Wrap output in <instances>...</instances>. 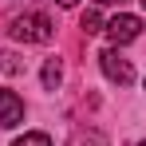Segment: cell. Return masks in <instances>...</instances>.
<instances>
[{"label":"cell","instance_id":"6da1fadb","mask_svg":"<svg viewBox=\"0 0 146 146\" xmlns=\"http://www.w3.org/2000/svg\"><path fill=\"white\" fill-rule=\"evenodd\" d=\"M12 36L20 44H48L55 36V24L48 20V12H24L12 20Z\"/></svg>","mask_w":146,"mask_h":146},{"label":"cell","instance_id":"7a4b0ae2","mask_svg":"<svg viewBox=\"0 0 146 146\" xmlns=\"http://www.w3.org/2000/svg\"><path fill=\"white\" fill-rule=\"evenodd\" d=\"M103 32L111 36V44L119 48V44H130V40H138L142 36V20L138 16H130V12H119V16H111L107 24H103Z\"/></svg>","mask_w":146,"mask_h":146},{"label":"cell","instance_id":"3957f363","mask_svg":"<svg viewBox=\"0 0 146 146\" xmlns=\"http://www.w3.org/2000/svg\"><path fill=\"white\" fill-rule=\"evenodd\" d=\"M99 67H103V75H107L111 83H122V87L134 79V67H130V59H126V55H119V48L99 51Z\"/></svg>","mask_w":146,"mask_h":146},{"label":"cell","instance_id":"277c9868","mask_svg":"<svg viewBox=\"0 0 146 146\" xmlns=\"http://www.w3.org/2000/svg\"><path fill=\"white\" fill-rule=\"evenodd\" d=\"M20 122H24V99L16 95V91H0V126L12 130Z\"/></svg>","mask_w":146,"mask_h":146},{"label":"cell","instance_id":"5b68a950","mask_svg":"<svg viewBox=\"0 0 146 146\" xmlns=\"http://www.w3.org/2000/svg\"><path fill=\"white\" fill-rule=\"evenodd\" d=\"M67 146H107V134L103 130H79V134H71Z\"/></svg>","mask_w":146,"mask_h":146},{"label":"cell","instance_id":"8992f818","mask_svg":"<svg viewBox=\"0 0 146 146\" xmlns=\"http://www.w3.org/2000/svg\"><path fill=\"white\" fill-rule=\"evenodd\" d=\"M59 79H63V63H59V59H48V63H44V87L55 91V87H59Z\"/></svg>","mask_w":146,"mask_h":146},{"label":"cell","instance_id":"52a82bcc","mask_svg":"<svg viewBox=\"0 0 146 146\" xmlns=\"http://www.w3.org/2000/svg\"><path fill=\"white\" fill-rule=\"evenodd\" d=\"M79 28H83L87 36L103 32V16H99V8H87V12H83V20H79Z\"/></svg>","mask_w":146,"mask_h":146},{"label":"cell","instance_id":"ba28073f","mask_svg":"<svg viewBox=\"0 0 146 146\" xmlns=\"http://www.w3.org/2000/svg\"><path fill=\"white\" fill-rule=\"evenodd\" d=\"M12 146H51V138L44 134V130H28L24 138H16Z\"/></svg>","mask_w":146,"mask_h":146},{"label":"cell","instance_id":"9c48e42d","mask_svg":"<svg viewBox=\"0 0 146 146\" xmlns=\"http://www.w3.org/2000/svg\"><path fill=\"white\" fill-rule=\"evenodd\" d=\"M0 67H4L8 75H16V71H20V59H16V55L8 51V55H0Z\"/></svg>","mask_w":146,"mask_h":146},{"label":"cell","instance_id":"30bf717a","mask_svg":"<svg viewBox=\"0 0 146 146\" xmlns=\"http://www.w3.org/2000/svg\"><path fill=\"white\" fill-rule=\"evenodd\" d=\"M55 4H59V8H75L79 0H55Z\"/></svg>","mask_w":146,"mask_h":146},{"label":"cell","instance_id":"8fae6325","mask_svg":"<svg viewBox=\"0 0 146 146\" xmlns=\"http://www.w3.org/2000/svg\"><path fill=\"white\" fill-rule=\"evenodd\" d=\"M95 4H122V0H95Z\"/></svg>","mask_w":146,"mask_h":146},{"label":"cell","instance_id":"7c38bea8","mask_svg":"<svg viewBox=\"0 0 146 146\" xmlns=\"http://www.w3.org/2000/svg\"><path fill=\"white\" fill-rule=\"evenodd\" d=\"M142 8H146V0H142Z\"/></svg>","mask_w":146,"mask_h":146},{"label":"cell","instance_id":"4fadbf2b","mask_svg":"<svg viewBox=\"0 0 146 146\" xmlns=\"http://www.w3.org/2000/svg\"><path fill=\"white\" fill-rule=\"evenodd\" d=\"M138 146H146V142H138Z\"/></svg>","mask_w":146,"mask_h":146}]
</instances>
